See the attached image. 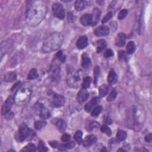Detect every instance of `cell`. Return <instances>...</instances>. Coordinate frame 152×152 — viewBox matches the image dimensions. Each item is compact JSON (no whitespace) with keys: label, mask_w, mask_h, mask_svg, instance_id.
I'll use <instances>...</instances> for the list:
<instances>
[{"label":"cell","mask_w":152,"mask_h":152,"mask_svg":"<svg viewBox=\"0 0 152 152\" xmlns=\"http://www.w3.org/2000/svg\"><path fill=\"white\" fill-rule=\"evenodd\" d=\"M48 8L43 1H34L29 5L27 10L26 22L31 27L39 25L47 13Z\"/></svg>","instance_id":"obj_1"},{"label":"cell","mask_w":152,"mask_h":152,"mask_svg":"<svg viewBox=\"0 0 152 152\" xmlns=\"http://www.w3.org/2000/svg\"><path fill=\"white\" fill-rule=\"evenodd\" d=\"M64 36L60 33H52L44 41L42 50L44 53H50L58 49L64 41Z\"/></svg>","instance_id":"obj_2"},{"label":"cell","mask_w":152,"mask_h":152,"mask_svg":"<svg viewBox=\"0 0 152 152\" xmlns=\"http://www.w3.org/2000/svg\"><path fill=\"white\" fill-rule=\"evenodd\" d=\"M32 94V87L29 83L22 85L16 93L14 99V102L18 105H24L28 103Z\"/></svg>","instance_id":"obj_3"},{"label":"cell","mask_w":152,"mask_h":152,"mask_svg":"<svg viewBox=\"0 0 152 152\" xmlns=\"http://www.w3.org/2000/svg\"><path fill=\"white\" fill-rule=\"evenodd\" d=\"M35 132L29 128L26 124H22L18 130L16 136V139L19 142L24 141H30L35 137Z\"/></svg>","instance_id":"obj_4"},{"label":"cell","mask_w":152,"mask_h":152,"mask_svg":"<svg viewBox=\"0 0 152 152\" xmlns=\"http://www.w3.org/2000/svg\"><path fill=\"white\" fill-rule=\"evenodd\" d=\"M82 78V74L78 71L71 69L68 71L67 82L70 87L77 88L81 83Z\"/></svg>","instance_id":"obj_5"},{"label":"cell","mask_w":152,"mask_h":152,"mask_svg":"<svg viewBox=\"0 0 152 152\" xmlns=\"http://www.w3.org/2000/svg\"><path fill=\"white\" fill-rule=\"evenodd\" d=\"M59 60L55 58L52 61L49 70V76L52 82H58L60 78L61 67L59 64Z\"/></svg>","instance_id":"obj_6"},{"label":"cell","mask_w":152,"mask_h":152,"mask_svg":"<svg viewBox=\"0 0 152 152\" xmlns=\"http://www.w3.org/2000/svg\"><path fill=\"white\" fill-rule=\"evenodd\" d=\"M53 16L61 20H64L66 17V13L64 7L59 3L53 4L52 7Z\"/></svg>","instance_id":"obj_7"},{"label":"cell","mask_w":152,"mask_h":152,"mask_svg":"<svg viewBox=\"0 0 152 152\" xmlns=\"http://www.w3.org/2000/svg\"><path fill=\"white\" fill-rule=\"evenodd\" d=\"M14 102V97L10 96L3 103L1 109V113L3 115H5L8 112H10L11 108L13 106V103Z\"/></svg>","instance_id":"obj_8"},{"label":"cell","mask_w":152,"mask_h":152,"mask_svg":"<svg viewBox=\"0 0 152 152\" xmlns=\"http://www.w3.org/2000/svg\"><path fill=\"white\" fill-rule=\"evenodd\" d=\"M66 102L65 97L59 94H55L53 97V104L56 108H61L63 106Z\"/></svg>","instance_id":"obj_9"},{"label":"cell","mask_w":152,"mask_h":152,"mask_svg":"<svg viewBox=\"0 0 152 152\" xmlns=\"http://www.w3.org/2000/svg\"><path fill=\"white\" fill-rule=\"evenodd\" d=\"M110 29L108 26H100L96 29L95 30V34L98 37H102L105 36L109 34Z\"/></svg>","instance_id":"obj_10"},{"label":"cell","mask_w":152,"mask_h":152,"mask_svg":"<svg viewBox=\"0 0 152 152\" xmlns=\"http://www.w3.org/2000/svg\"><path fill=\"white\" fill-rule=\"evenodd\" d=\"M100 102V99L99 97H95L93 99L88 102L84 106V110L87 112H91L95 108L97 104Z\"/></svg>","instance_id":"obj_11"},{"label":"cell","mask_w":152,"mask_h":152,"mask_svg":"<svg viewBox=\"0 0 152 152\" xmlns=\"http://www.w3.org/2000/svg\"><path fill=\"white\" fill-rule=\"evenodd\" d=\"M88 96H89V93L88 91L86 88H82L78 93L77 99L80 103H83L87 100Z\"/></svg>","instance_id":"obj_12"},{"label":"cell","mask_w":152,"mask_h":152,"mask_svg":"<svg viewBox=\"0 0 152 152\" xmlns=\"http://www.w3.org/2000/svg\"><path fill=\"white\" fill-rule=\"evenodd\" d=\"M97 141V137L93 134L88 135L85 137L84 140L83 141L82 143L83 146L84 147H90L96 143Z\"/></svg>","instance_id":"obj_13"},{"label":"cell","mask_w":152,"mask_h":152,"mask_svg":"<svg viewBox=\"0 0 152 152\" xmlns=\"http://www.w3.org/2000/svg\"><path fill=\"white\" fill-rule=\"evenodd\" d=\"M126 41V35L124 33H120L117 34V37L115 39V45L117 47H123Z\"/></svg>","instance_id":"obj_14"},{"label":"cell","mask_w":152,"mask_h":152,"mask_svg":"<svg viewBox=\"0 0 152 152\" xmlns=\"http://www.w3.org/2000/svg\"><path fill=\"white\" fill-rule=\"evenodd\" d=\"M80 22L84 26H89L92 25V16L91 14L86 13L83 14L81 18H80Z\"/></svg>","instance_id":"obj_15"},{"label":"cell","mask_w":152,"mask_h":152,"mask_svg":"<svg viewBox=\"0 0 152 152\" xmlns=\"http://www.w3.org/2000/svg\"><path fill=\"white\" fill-rule=\"evenodd\" d=\"M92 26H94L97 24V23L99 22L100 17L101 16V11L99 8L96 7L93 9V14H92Z\"/></svg>","instance_id":"obj_16"},{"label":"cell","mask_w":152,"mask_h":152,"mask_svg":"<svg viewBox=\"0 0 152 152\" xmlns=\"http://www.w3.org/2000/svg\"><path fill=\"white\" fill-rule=\"evenodd\" d=\"M88 45V39L86 36L80 37L77 41V47L79 49H84Z\"/></svg>","instance_id":"obj_17"},{"label":"cell","mask_w":152,"mask_h":152,"mask_svg":"<svg viewBox=\"0 0 152 152\" xmlns=\"http://www.w3.org/2000/svg\"><path fill=\"white\" fill-rule=\"evenodd\" d=\"M141 109H140L138 107L135 109V114L134 117L136 120L138 122H142L145 121V112L143 113L144 110H141Z\"/></svg>","instance_id":"obj_18"},{"label":"cell","mask_w":152,"mask_h":152,"mask_svg":"<svg viewBox=\"0 0 152 152\" xmlns=\"http://www.w3.org/2000/svg\"><path fill=\"white\" fill-rule=\"evenodd\" d=\"M118 81V76L115 71L112 69L110 70L108 76V82L110 85L115 84Z\"/></svg>","instance_id":"obj_19"},{"label":"cell","mask_w":152,"mask_h":152,"mask_svg":"<svg viewBox=\"0 0 152 152\" xmlns=\"http://www.w3.org/2000/svg\"><path fill=\"white\" fill-rule=\"evenodd\" d=\"M82 66L84 69H87L92 66L91 59L86 53H84L82 55Z\"/></svg>","instance_id":"obj_20"},{"label":"cell","mask_w":152,"mask_h":152,"mask_svg":"<svg viewBox=\"0 0 152 152\" xmlns=\"http://www.w3.org/2000/svg\"><path fill=\"white\" fill-rule=\"evenodd\" d=\"M55 126L57 127V128L59 130V131L63 132L64 131L67 127V124L65 121L61 119H58L55 122Z\"/></svg>","instance_id":"obj_21"},{"label":"cell","mask_w":152,"mask_h":152,"mask_svg":"<svg viewBox=\"0 0 152 152\" xmlns=\"http://www.w3.org/2000/svg\"><path fill=\"white\" fill-rule=\"evenodd\" d=\"M74 147H75V143L74 141H68L64 144L59 145L58 148L61 151H64L68 149H72Z\"/></svg>","instance_id":"obj_22"},{"label":"cell","mask_w":152,"mask_h":152,"mask_svg":"<svg viewBox=\"0 0 152 152\" xmlns=\"http://www.w3.org/2000/svg\"><path fill=\"white\" fill-rule=\"evenodd\" d=\"M87 4V1H83V0H77L75 2L74 7L77 11H82L86 8Z\"/></svg>","instance_id":"obj_23"},{"label":"cell","mask_w":152,"mask_h":152,"mask_svg":"<svg viewBox=\"0 0 152 152\" xmlns=\"http://www.w3.org/2000/svg\"><path fill=\"white\" fill-rule=\"evenodd\" d=\"M97 49L96 51L97 53L102 52L107 47L106 41L104 39H100L97 41Z\"/></svg>","instance_id":"obj_24"},{"label":"cell","mask_w":152,"mask_h":152,"mask_svg":"<svg viewBox=\"0 0 152 152\" xmlns=\"http://www.w3.org/2000/svg\"><path fill=\"white\" fill-rule=\"evenodd\" d=\"M39 115L41 118L43 120H47L51 117V112H49V111L47 109V108H46V107L45 106L40 112Z\"/></svg>","instance_id":"obj_25"},{"label":"cell","mask_w":152,"mask_h":152,"mask_svg":"<svg viewBox=\"0 0 152 152\" xmlns=\"http://www.w3.org/2000/svg\"><path fill=\"white\" fill-rule=\"evenodd\" d=\"M17 79V74L15 72H9L5 75L4 80L7 82H12Z\"/></svg>","instance_id":"obj_26"},{"label":"cell","mask_w":152,"mask_h":152,"mask_svg":"<svg viewBox=\"0 0 152 152\" xmlns=\"http://www.w3.org/2000/svg\"><path fill=\"white\" fill-rule=\"evenodd\" d=\"M99 127V123L93 121H88L86 124V128L88 131H91L93 128Z\"/></svg>","instance_id":"obj_27"},{"label":"cell","mask_w":152,"mask_h":152,"mask_svg":"<svg viewBox=\"0 0 152 152\" xmlns=\"http://www.w3.org/2000/svg\"><path fill=\"white\" fill-rule=\"evenodd\" d=\"M109 92V87L106 84H102L99 88V95L101 97H103Z\"/></svg>","instance_id":"obj_28"},{"label":"cell","mask_w":152,"mask_h":152,"mask_svg":"<svg viewBox=\"0 0 152 152\" xmlns=\"http://www.w3.org/2000/svg\"><path fill=\"white\" fill-rule=\"evenodd\" d=\"M127 137V135L126 131L122 130H118L117 133V140H118V141H124V140H126Z\"/></svg>","instance_id":"obj_29"},{"label":"cell","mask_w":152,"mask_h":152,"mask_svg":"<svg viewBox=\"0 0 152 152\" xmlns=\"http://www.w3.org/2000/svg\"><path fill=\"white\" fill-rule=\"evenodd\" d=\"M136 49V45L134 42L132 41H130L128 42L127 46V52L128 54H132V53L135 52Z\"/></svg>","instance_id":"obj_30"},{"label":"cell","mask_w":152,"mask_h":152,"mask_svg":"<svg viewBox=\"0 0 152 152\" xmlns=\"http://www.w3.org/2000/svg\"><path fill=\"white\" fill-rule=\"evenodd\" d=\"M83 132L81 131H77L75 132L74 135V138L77 141L78 145H80L83 142Z\"/></svg>","instance_id":"obj_31"},{"label":"cell","mask_w":152,"mask_h":152,"mask_svg":"<svg viewBox=\"0 0 152 152\" xmlns=\"http://www.w3.org/2000/svg\"><path fill=\"white\" fill-rule=\"evenodd\" d=\"M47 122L44 121H38L34 122V128L37 130H41L47 126Z\"/></svg>","instance_id":"obj_32"},{"label":"cell","mask_w":152,"mask_h":152,"mask_svg":"<svg viewBox=\"0 0 152 152\" xmlns=\"http://www.w3.org/2000/svg\"><path fill=\"white\" fill-rule=\"evenodd\" d=\"M38 77H39V74L38 73L37 70L35 68H33L29 71L28 76V78L29 80H34L37 78Z\"/></svg>","instance_id":"obj_33"},{"label":"cell","mask_w":152,"mask_h":152,"mask_svg":"<svg viewBox=\"0 0 152 152\" xmlns=\"http://www.w3.org/2000/svg\"><path fill=\"white\" fill-rule=\"evenodd\" d=\"M91 82H92V78L91 77L87 76L84 78V79L82 81V88H86V89L88 88L89 87H90Z\"/></svg>","instance_id":"obj_34"},{"label":"cell","mask_w":152,"mask_h":152,"mask_svg":"<svg viewBox=\"0 0 152 152\" xmlns=\"http://www.w3.org/2000/svg\"><path fill=\"white\" fill-rule=\"evenodd\" d=\"M44 107H45V106H44V105L42 103H41L40 102H36L34 104V112L36 113L37 115H39L40 112L44 108Z\"/></svg>","instance_id":"obj_35"},{"label":"cell","mask_w":152,"mask_h":152,"mask_svg":"<svg viewBox=\"0 0 152 152\" xmlns=\"http://www.w3.org/2000/svg\"><path fill=\"white\" fill-rule=\"evenodd\" d=\"M102 107L101 106H96L95 108L92 110V116L93 117H96L97 116H99V115L101 113L102 111Z\"/></svg>","instance_id":"obj_36"},{"label":"cell","mask_w":152,"mask_h":152,"mask_svg":"<svg viewBox=\"0 0 152 152\" xmlns=\"http://www.w3.org/2000/svg\"><path fill=\"white\" fill-rule=\"evenodd\" d=\"M101 130L103 133L105 134L109 137L112 135L111 130L106 125H103V126H102L101 127Z\"/></svg>","instance_id":"obj_37"},{"label":"cell","mask_w":152,"mask_h":152,"mask_svg":"<svg viewBox=\"0 0 152 152\" xmlns=\"http://www.w3.org/2000/svg\"><path fill=\"white\" fill-rule=\"evenodd\" d=\"M55 58L59 60V61H61V62H65L66 60V56L64 54L63 52L62 51H59L56 53Z\"/></svg>","instance_id":"obj_38"},{"label":"cell","mask_w":152,"mask_h":152,"mask_svg":"<svg viewBox=\"0 0 152 152\" xmlns=\"http://www.w3.org/2000/svg\"><path fill=\"white\" fill-rule=\"evenodd\" d=\"M36 150V147H35L34 145L32 143H29L21 151H35Z\"/></svg>","instance_id":"obj_39"},{"label":"cell","mask_w":152,"mask_h":152,"mask_svg":"<svg viewBox=\"0 0 152 152\" xmlns=\"http://www.w3.org/2000/svg\"><path fill=\"white\" fill-rule=\"evenodd\" d=\"M117 92L114 88L112 91V92L108 96V98H107V101H108V102L113 101L116 99V97H117Z\"/></svg>","instance_id":"obj_40"},{"label":"cell","mask_w":152,"mask_h":152,"mask_svg":"<svg viewBox=\"0 0 152 152\" xmlns=\"http://www.w3.org/2000/svg\"><path fill=\"white\" fill-rule=\"evenodd\" d=\"M38 150L39 151H48V149L46 147L43 141H40L38 147Z\"/></svg>","instance_id":"obj_41"},{"label":"cell","mask_w":152,"mask_h":152,"mask_svg":"<svg viewBox=\"0 0 152 152\" xmlns=\"http://www.w3.org/2000/svg\"><path fill=\"white\" fill-rule=\"evenodd\" d=\"M128 13V11L127 9H124V10H121L118 14V19L119 20L124 19V18H126V17L127 16Z\"/></svg>","instance_id":"obj_42"},{"label":"cell","mask_w":152,"mask_h":152,"mask_svg":"<svg viewBox=\"0 0 152 152\" xmlns=\"http://www.w3.org/2000/svg\"><path fill=\"white\" fill-rule=\"evenodd\" d=\"M112 17V13L111 11L108 12L103 18V19L102 20V23L104 24L106 23V22H108L111 19Z\"/></svg>","instance_id":"obj_43"},{"label":"cell","mask_w":152,"mask_h":152,"mask_svg":"<svg viewBox=\"0 0 152 152\" xmlns=\"http://www.w3.org/2000/svg\"><path fill=\"white\" fill-rule=\"evenodd\" d=\"M100 74V68L98 66L95 67L94 68V76H95V83L96 84L97 81V78L99 77Z\"/></svg>","instance_id":"obj_44"},{"label":"cell","mask_w":152,"mask_h":152,"mask_svg":"<svg viewBox=\"0 0 152 152\" xmlns=\"http://www.w3.org/2000/svg\"><path fill=\"white\" fill-rule=\"evenodd\" d=\"M113 55L114 54H113V51L111 49H107L105 52V53H104V57L106 58H111V57H113Z\"/></svg>","instance_id":"obj_45"},{"label":"cell","mask_w":152,"mask_h":152,"mask_svg":"<svg viewBox=\"0 0 152 152\" xmlns=\"http://www.w3.org/2000/svg\"><path fill=\"white\" fill-rule=\"evenodd\" d=\"M71 139V136L68 134H64L61 137V141H63L64 143H67Z\"/></svg>","instance_id":"obj_46"},{"label":"cell","mask_w":152,"mask_h":152,"mask_svg":"<svg viewBox=\"0 0 152 152\" xmlns=\"http://www.w3.org/2000/svg\"><path fill=\"white\" fill-rule=\"evenodd\" d=\"M103 122L106 125H111L112 124V121L109 117H105Z\"/></svg>","instance_id":"obj_47"},{"label":"cell","mask_w":152,"mask_h":152,"mask_svg":"<svg viewBox=\"0 0 152 152\" xmlns=\"http://www.w3.org/2000/svg\"><path fill=\"white\" fill-rule=\"evenodd\" d=\"M49 145L52 147L54 149H56V148H58V146H59V143L58 141H49Z\"/></svg>","instance_id":"obj_48"},{"label":"cell","mask_w":152,"mask_h":152,"mask_svg":"<svg viewBox=\"0 0 152 152\" xmlns=\"http://www.w3.org/2000/svg\"><path fill=\"white\" fill-rule=\"evenodd\" d=\"M145 140L147 143H151V140H152V135H151V134L150 133V134H149L146 135L145 138Z\"/></svg>","instance_id":"obj_49"},{"label":"cell","mask_w":152,"mask_h":152,"mask_svg":"<svg viewBox=\"0 0 152 152\" xmlns=\"http://www.w3.org/2000/svg\"><path fill=\"white\" fill-rule=\"evenodd\" d=\"M5 117L7 120H11L14 117V113L10 111V112H8L6 115H5Z\"/></svg>","instance_id":"obj_50"},{"label":"cell","mask_w":152,"mask_h":152,"mask_svg":"<svg viewBox=\"0 0 152 152\" xmlns=\"http://www.w3.org/2000/svg\"><path fill=\"white\" fill-rule=\"evenodd\" d=\"M118 56L120 59H124V58L126 57V53H125V52L123 51H121L118 53Z\"/></svg>","instance_id":"obj_51"},{"label":"cell","mask_w":152,"mask_h":152,"mask_svg":"<svg viewBox=\"0 0 152 152\" xmlns=\"http://www.w3.org/2000/svg\"><path fill=\"white\" fill-rule=\"evenodd\" d=\"M20 82L19 81V82H18L17 83H16L15 84H14V85H13V87H12V88H11V91H13L14 90H15V89H16V87H19V86L20 85Z\"/></svg>","instance_id":"obj_52"},{"label":"cell","mask_w":152,"mask_h":152,"mask_svg":"<svg viewBox=\"0 0 152 152\" xmlns=\"http://www.w3.org/2000/svg\"><path fill=\"white\" fill-rule=\"evenodd\" d=\"M126 151V150H125L124 149H118V151Z\"/></svg>","instance_id":"obj_53"},{"label":"cell","mask_w":152,"mask_h":152,"mask_svg":"<svg viewBox=\"0 0 152 152\" xmlns=\"http://www.w3.org/2000/svg\"><path fill=\"white\" fill-rule=\"evenodd\" d=\"M107 151L105 147H103V149H102V150H101V151Z\"/></svg>","instance_id":"obj_54"}]
</instances>
